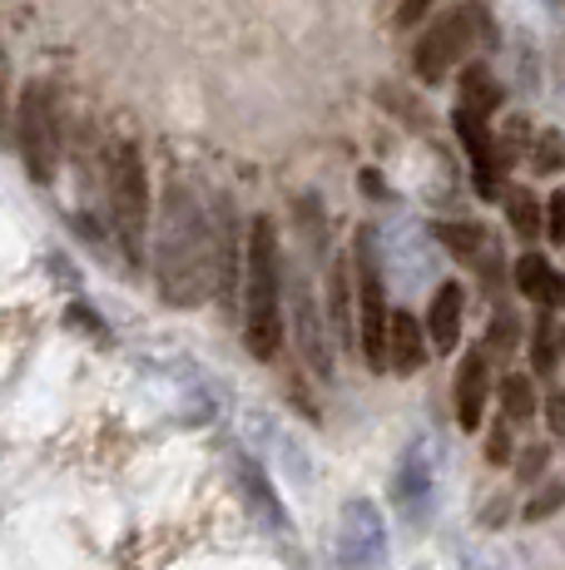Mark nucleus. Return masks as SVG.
<instances>
[{
  "mask_svg": "<svg viewBox=\"0 0 565 570\" xmlns=\"http://www.w3.org/2000/svg\"><path fill=\"white\" fill-rule=\"evenodd\" d=\"M155 278L169 308H199L214 293V208L184 179H169L155 224Z\"/></svg>",
  "mask_w": 565,
  "mask_h": 570,
  "instance_id": "nucleus-1",
  "label": "nucleus"
},
{
  "mask_svg": "<svg viewBox=\"0 0 565 570\" xmlns=\"http://www.w3.org/2000/svg\"><path fill=\"white\" fill-rule=\"evenodd\" d=\"M244 343L264 363L282 347V248L274 218L264 214L244 238Z\"/></svg>",
  "mask_w": 565,
  "mask_h": 570,
  "instance_id": "nucleus-2",
  "label": "nucleus"
},
{
  "mask_svg": "<svg viewBox=\"0 0 565 570\" xmlns=\"http://www.w3.org/2000/svg\"><path fill=\"white\" fill-rule=\"evenodd\" d=\"M105 194H110V224L129 258H145L149 224H155V199H149V169L135 139H110L105 155Z\"/></svg>",
  "mask_w": 565,
  "mask_h": 570,
  "instance_id": "nucleus-3",
  "label": "nucleus"
},
{
  "mask_svg": "<svg viewBox=\"0 0 565 570\" xmlns=\"http://www.w3.org/2000/svg\"><path fill=\"white\" fill-rule=\"evenodd\" d=\"M16 145H20V164L36 184H50L60 169V155H65V129H60V105L50 95V85L30 80L20 90V105H16Z\"/></svg>",
  "mask_w": 565,
  "mask_h": 570,
  "instance_id": "nucleus-4",
  "label": "nucleus"
},
{
  "mask_svg": "<svg viewBox=\"0 0 565 570\" xmlns=\"http://www.w3.org/2000/svg\"><path fill=\"white\" fill-rule=\"evenodd\" d=\"M482 36H486V6H482V0L452 6L447 16L432 20L427 36L417 40V55H412V65H417V75L427 85H437V80H447L452 65L466 60V50H472Z\"/></svg>",
  "mask_w": 565,
  "mask_h": 570,
  "instance_id": "nucleus-5",
  "label": "nucleus"
},
{
  "mask_svg": "<svg viewBox=\"0 0 565 570\" xmlns=\"http://www.w3.org/2000/svg\"><path fill=\"white\" fill-rule=\"evenodd\" d=\"M353 273H357V333H363V357L373 372H387V293H383V273H377L373 228L357 234Z\"/></svg>",
  "mask_w": 565,
  "mask_h": 570,
  "instance_id": "nucleus-6",
  "label": "nucleus"
},
{
  "mask_svg": "<svg viewBox=\"0 0 565 570\" xmlns=\"http://www.w3.org/2000/svg\"><path fill=\"white\" fill-rule=\"evenodd\" d=\"M338 566L343 570H387L393 551H387V521L377 511V501L353 497L338 511Z\"/></svg>",
  "mask_w": 565,
  "mask_h": 570,
  "instance_id": "nucleus-7",
  "label": "nucleus"
},
{
  "mask_svg": "<svg viewBox=\"0 0 565 570\" xmlns=\"http://www.w3.org/2000/svg\"><path fill=\"white\" fill-rule=\"evenodd\" d=\"M282 303H293V343H298V357L308 363L313 377L333 382L338 353H333V327H328V317H323L318 293L308 288V278H293V288L282 283Z\"/></svg>",
  "mask_w": 565,
  "mask_h": 570,
  "instance_id": "nucleus-8",
  "label": "nucleus"
},
{
  "mask_svg": "<svg viewBox=\"0 0 565 570\" xmlns=\"http://www.w3.org/2000/svg\"><path fill=\"white\" fill-rule=\"evenodd\" d=\"M432 497H437V442L412 436L393 466V507L402 511V521L422 525L432 517Z\"/></svg>",
  "mask_w": 565,
  "mask_h": 570,
  "instance_id": "nucleus-9",
  "label": "nucleus"
},
{
  "mask_svg": "<svg viewBox=\"0 0 565 570\" xmlns=\"http://www.w3.org/2000/svg\"><path fill=\"white\" fill-rule=\"evenodd\" d=\"M462 313H466V288L462 283H442L427 308V337L437 353H452L462 343Z\"/></svg>",
  "mask_w": 565,
  "mask_h": 570,
  "instance_id": "nucleus-10",
  "label": "nucleus"
},
{
  "mask_svg": "<svg viewBox=\"0 0 565 570\" xmlns=\"http://www.w3.org/2000/svg\"><path fill=\"white\" fill-rule=\"evenodd\" d=\"M486 387H492V377H486V353L476 347V353H466V363L456 367V422H462L466 432L482 426Z\"/></svg>",
  "mask_w": 565,
  "mask_h": 570,
  "instance_id": "nucleus-11",
  "label": "nucleus"
},
{
  "mask_svg": "<svg viewBox=\"0 0 565 570\" xmlns=\"http://www.w3.org/2000/svg\"><path fill=\"white\" fill-rule=\"evenodd\" d=\"M427 363V333L412 313H387V367L393 372H417Z\"/></svg>",
  "mask_w": 565,
  "mask_h": 570,
  "instance_id": "nucleus-12",
  "label": "nucleus"
},
{
  "mask_svg": "<svg viewBox=\"0 0 565 570\" xmlns=\"http://www.w3.org/2000/svg\"><path fill=\"white\" fill-rule=\"evenodd\" d=\"M516 288L526 293L531 303H561L565 298V283H561V273H556V263H546L541 254H526V258H516Z\"/></svg>",
  "mask_w": 565,
  "mask_h": 570,
  "instance_id": "nucleus-13",
  "label": "nucleus"
},
{
  "mask_svg": "<svg viewBox=\"0 0 565 570\" xmlns=\"http://www.w3.org/2000/svg\"><path fill=\"white\" fill-rule=\"evenodd\" d=\"M496 105H502V85H496V75L486 70V65H466L462 70V109L492 119Z\"/></svg>",
  "mask_w": 565,
  "mask_h": 570,
  "instance_id": "nucleus-14",
  "label": "nucleus"
},
{
  "mask_svg": "<svg viewBox=\"0 0 565 570\" xmlns=\"http://www.w3.org/2000/svg\"><path fill=\"white\" fill-rule=\"evenodd\" d=\"M328 317H333V333L353 337V317H357V293L347 288V258L333 263L328 273Z\"/></svg>",
  "mask_w": 565,
  "mask_h": 570,
  "instance_id": "nucleus-15",
  "label": "nucleus"
},
{
  "mask_svg": "<svg viewBox=\"0 0 565 570\" xmlns=\"http://www.w3.org/2000/svg\"><path fill=\"white\" fill-rule=\"evenodd\" d=\"M506 224L516 228L521 238H536L541 228H546V214H541L536 194L531 189H506Z\"/></svg>",
  "mask_w": 565,
  "mask_h": 570,
  "instance_id": "nucleus-16",
  "label": "nucleus"
},
{
  "mask_svg": "<svg viewBox=\"0 0 565 570\" xmlns=\"http://www.w3.org/2000/svg\"><path fill=\"white\" fill-rule=\"evenodd\" d=\"M238 471H244V487H248V497H254V507L264 511L274 525H282V507H278V497H274V487H268V476H264V466L254 462V456H238Z\"/></svg>",
  "mask_w": 565,
  "mask_h": 570,
  "instance_id": "nucleus-17",
  "label": "nucleus"
},
{
  "mask_svg": "<svg viewBox=\"0 0 565 570\" xmlns=\"http://www.w3.org/2000/svg\"><path fill=\"white\" fill-rule=\"evenodd\" d=\"M502 412H506V422H531L536 416V387H531V377L511 372L502 382Z\"/></svg>",
  "mask_w": 565,
  "mask_h": 570,
  "instance_id": "nucleus-18",
  "label": "nucleus"
},
{
  "mask_svg": "<svg viewBox=\"0 0 565 570\" xmlns=\"http://www.w3.org/2000/svg\"><path fill=\"white\" fill-rule=\"evenodd\" d=\"M531 164H536L541 174H561L565 169V135L561 129H541L536 145H531Z\"/></svg>",
  "mask_w": 565,
  "mask_h": 570,
  "instance_id": "nucleus-19",
  "label": "nucleus"
},
{
  "mask_svg": "<svg viewBox=\"0 0 565 570\" xmlns=\"http://www.w3.org/2000/svg\"><path fill=\"white\" fill-rule=\"evenodd\" d=\"M442 238H447V244L456 248V254H486V234H482V224H442Z\"/></svg>",
  "mask_w": 565,
  "mask_h": 570,
  "instance_id": "nucleus-20",
  "label": "nucleus"
},
{
  "mask_svg": "<svg viewBox=\"0 0 565 570\" xmlns=\"http://www.w3.org/2000/svg\"><path fill=\"white\" fill-rule=\"evenodd\" d=\"M561 501H565V481H551V487H541V491H536V501H531V507H526V521L556 517V511H561Z\"/></svg>",
  "mask_w": 565,
  "mask_h": 570,
  "instance_id": "nucleus-21",
  "label": "nucleus"
},
{
  "mask_svg": "<svg viewBox=\"0 0 565 570\" xmlns=\"http://www.w3.org/2000/svg\"><path fill=\"white\" fill-rule=\"evenodd\" d=\"M506 412L496 416V426H492V436H486V462L492 466H506V456H511V432H506Z\"/></svg>",
  "mask_w": 565,
  "mask_h": 570,
  "instance_id": "nucleus-22",
  "label": "nucleus"
},
{
  "mask_svg": "<svg viewBox=\"0 0 565 570\" xmlns=\"http://www.w3.org/2000/svg\"><path fill=\"white\" fill-rule=\"evenodd\" d=\"M546 228H551V238H556V244H565V184L551 194V204H546Z\"/></svg>",
  "mask_w": 565,
  "mask_h": 570,
  "instance_id": "nucleus-23",
  "label": "nucleus"
},
{
  "mask_svg": "<svg viewBox=\"0 0 565 570\" xmlns=\"http://www.w3.org/2000/svg\"><path fill=\"white\" fill-rule=\"evenodd\" d=\"M546 422H551V432H556L561 442H565V392H561V387L546 397Z\"/></svg>",
  "mask_w": 565,
  "mask_h": 570,
  "instance_id": "nucleus-24",
  "label": "nucleus"
},
{
  "mask_svg": "<svg viewBox=\"0 0 565 570\" xmlns=\"http://www.w3.org/2000/svg\"><path fill=\"white\" fill-rule=\"evenodd\" d=\"M546 462H551V452H546V446H531V452H526V462H521V481L541 476V466H546Z\"/></svg>",
  "mask_w": 565,
  "mask_h": 570,
  "instance_id": "nucleus-25",
  "label": "nucleus"
},
{
  "mask_svg": "<svg viewBox=\"0 0 565 570\" xmlns=\"http://www.w3.org/2000/svg\"><path fill=\"white\" fill-rule=\"evenodd\" d=\"M427 6H432V0H402L397 20H402V26H417V20H422V16H427Z\"/></svg>",
  "mask_w": 565,
  "mask_h": 570,
  "instance_id": "nucleus-26",
  "label": "nucleus"
},
{
  "mask_svg": "<svg viewBox=\"0 0 565 570\" xmlns=\"http://www.w3.org/2000/svg\"><path fill=\"white\" fill-rule=\"evenodd\" d=\"M6 100H10V65H6V46H0V129H6Z\"/></svg>",
  "mask_w": 565,
  "mask_h": 570,
  "instance_id": "nucleus-27",
  "label": "nucleus"
}]
</instances>
